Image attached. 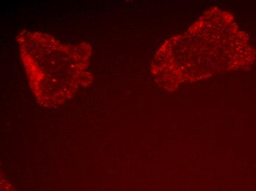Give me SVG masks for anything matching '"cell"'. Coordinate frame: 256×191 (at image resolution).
<instances>
[{"label": "cell", "mask_w": 256, "mask_h": 191, "mask_svg": "<svg viewBox=\"0 0 256 191\" xmlns=\"http://www.w3.org/2000/svg\"><path fill=\"white\" fill-rule=\"evenodd\" d=\"M16 41L31 91L42 106H60L93 82L88 71L90 43L66 44L49 34L28 30L20 32Z\"/></svg>", "instance_id": "cell-1"}]
</instances>
